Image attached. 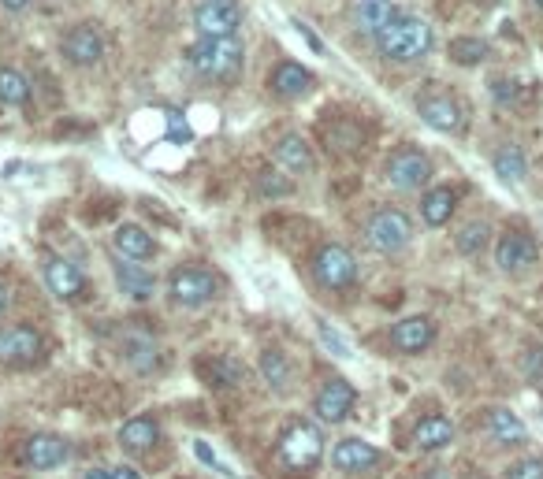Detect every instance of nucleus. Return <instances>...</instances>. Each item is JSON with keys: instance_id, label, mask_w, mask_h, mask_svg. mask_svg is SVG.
Listing matches in <instances>:
<instances>
[{"instance_id": "nucleus-27", "label": "nucleus", "mask_w": 543, "mask_h": 479, "mask_svg": "<svg viewBox=\"0 0 543 479\" xmlns=\"http://www.w3.org/2000/svg\"><path fill=\"white\" fill-rule=\"evenodd\" d=\"M261 379H265L272 390H287L291 387V361H287V353L279 350H265L261 353Z\"/></svg>"}, {"instance_id": "nucleus-31", "label": "nucleus", "mask_w": 543, "mask_h": 479, "mask_svg": "<svg viewBox=\"0 0 543 479\" xmlns=\"http://www.w3.org/2000/svg\"><path fill=\"white\" fill-rule=\"evenodd\" d=\"M123 357L131 361L134 372H153V368H157V346H153L149 338H127Z\"/></svg>"}, {"instance_id": "nucleus-5", "label": "nucleus", "mask_w": 543, "mask_h": 479, "mask_svg": "<svg viewBox=\"0 0 543 479\" xmlns=\"http://www.w3.org/2000/svg\"><path fill=\"white\" fill-rule=\"evenodd\" d=\"M313 275H317V283L324 290H350V286L358 283V260L346 246H328L317 249V257H313Z\"/></svg>"}, {"instance_id": "nucleus-33", "label": "nucleus", "mask_w": 543, "mask_h": 479, "mask_svg": "<svg viewBox=\"0 0 543 479\" xmlns=\"http://www.w3.org/2000/svg\"><path fill=\"white\" fill-rule=\"evenodd\" d=\"M488 234L491 227L484 220H473V223H465L462 231H458V253H465V257H473V253H480V249L488 246Z\"/></svg>"}, {"instance_id": "nucleus-20", "label": "nucleus", "mask_w": 543, "mask_h": 479, "mask_svg": "<svg viewBox=\"0 0 543 479\" xmlns=\"http://www.w3.org/2000/svg\"><path fill=\"white\" fill-rule=\"evenodd\" d=\"M454 442V424L447 416H424L421 424L413 428V446L421 454H439Z\"/></svg>"}, {"instance_id": "nucleus-32", "label": "nucleus", "mask_w": 543, "mask_h": 479, "mask_svg": "<svg viewBox=\"0 0 543 479\" xmlns=\"http://www.w3.org/2000/svg\"><path fill=\"white\" fill-rule=\"evenodd\" d=\"M488 56V41L484 38H454L451 41V60L454 64H462V67H473V64H480Z\"/></svg>"}, {"instance_id": "nucleus-21", "label": "nucleus", "mask_w": 543, "mask_h": 479, "mask_svg": "<svg viewBox=\"0 0 543 479\" xmlns=\"http://www.w3.org/2000/svg\"><path fill=\"white\" fill-rule=\"evenodd\" d=\"M116 439H120V446L127 454H146V450H153L160 442V424L153 416H131Z\"/></svg>"}, {"instance_id": "nucleus-8", "label": "nucleus", "mask_w": 543, "mask_h": 479, "mask_svg": "<svg viewBox=\"0 0 543 479\" xmlns=\"http://www.w3.org/2000/svg\"><path fill=\"white\" fill-rule=\"evenodd\" d=\"M67 457H71V446H67V439L53 435V431H38V435H30V439L19 446V465L34 468V472L60 468Z\"/></svg>"}, {"instance_id": "nucleus-3", "label": "nucleus", "mask_w": 543, "mask_h": 479, "mask_svg": "<svg viewBox=\"0 0 543 479\" xmlns=\"http://www.w3.org/2000/svg\"><path fill=\"white\" fill-rule=\"evenodd\" d=\"M432 26L424 19H406L398 15L395 23H387L380 34H376V45L384 52L387 60H417L424 52L432 49Z\"/></svg>"}, {"instance_id": "nucleus-1", "label": "nucleus", "mask_w": 543, "mask_h": 479, "mask_svg": "<svg viewBox=\"0 0 543 479\" xmlns=\"http://www.w3.org/2000/svg\"><path fill=\"white\" fill-rule=\"evenodd\" d=\"M324 461V435L309 420H294L276 442V465L291 476H309Z\"/></svg>"}, {"instance_id": "nucleus-12", "label": "nucleus", "mask_w": 543, "mask_h": 479, "mask_svg": "<svg viewBox=\"0 0 543 479\" xmlns=\"http://www.w3.org/2000/svg\"><path fill=\"white\" fill-rule=\"evenodd\" d=\"M417 112L428 127L443 130V134H458L465 127V112H462V101L454 97V93H428L417 101Z\"/></svg>"}, {"instance_id": "nucleus-22", "label": "nucleus", "mask_w": 543, "mask_h": 479, "mask_svg": "<svg viewBox=\"0 0 543 479\" xmlns=\"http://www.w3.org/2000/svg\"><path fill=\"white\" fill-rule=\"evenodd\" d=\"M116 286H120L127 298L134 301H149L157 294V275L146 272L142 264H131V260H120L116 264Z\"/></svg>"}, {"instance_id": "nucleus-23", "label": "nucleus", "mask_w": 543, "mask_h": 479, "mask_svg": "<svg viewBox=\"0 0 543 479\" xmlns=\"http://www.w3.org/2000/svg\"><path fill=\"white\" fill-rule=\"evenodd\" d=\"M488 435L495 439V446H521L529 439V428L510 409H488Z\"/></svg>"}, {"instance_id": "nucleus-7", "label": "nucleus", "mask_w": 543, "mask_h": 479, "mask_svg": "<svg viewBox=\"0 0 543 479\" xmlns=\"http://www.w3.org/2000/svg\"><path fill=\"white\" fill-rule=\"evenodd\" d=\"M242 23L239 0H201L194 8V26L201 38H235Z\"/></svg>"}, {"instance_id": "nucleus-9", "label": "nucleus", "mask_w": 543, "mask_h": 479, "mask_svg": "<svg viewBox=\"0 0 543 479\" xmlns=\"http://www.w3.org/2000/svg\"><path fill=\"white\" fill-rule=\"evenodd\" d=\"M540 257V246H536V238L525 231H506L499 234V242H495V264H499V272L506 275H521L529 272L532 264Z\"/></svg>"}, {"instance_id": "nucleus-35", "label": "nucleus", "mask_w": 543, "mask_h": 479, "mask_svg": "<svg viewBox=\"0 0 543 479\" xmlns=\"http://www.w3.org/2000/svg\"><path fill=\"white\" fill-rule=\"evenodd\" d=\"M82 479H142V476H138L131 465H112V468L101 465V468H90Z\"/></svg>"}, {"instance_id": "nucleus-14", "label": "nucleus", "mask_w": 543, "mask_h": 479, "mask_svg": "<svg viewBox=\"0 0 543 479\" xmlns=\"http://www.w3.org/2000/svg\"><path fill=\"white\" fill-rule=\"evenodd\" d=\"M64 56L75 67L97 64V60L105 56V34H101V26H93V23L71 26L64 34Z\"/></svg>"}, {"instance_id": "nucleus-13", "label": "nucleus", "mask_w": 543, "mask_h": 479, "mask_svg": "<svg viewBox=\"0 0 543 479\" xmlns=\"http://www.w3.org/2000/svg\"><path fill=\"white\" fill-rule=\"evenodd\" d=\"M387 179H391L395 190H421L424 182L432 179V160L421 149H402V153L391 156Z\"/></svg>"}, {"instance_id": "nucleus-2", "label": "nucleus", "mask_w": 543, "mask_h": 479, "mask_svg": "<svg viewBox=\"0 0 543 479\" xmlns=\"http://www.w3.org/2000/svg\"><path fill=\"white\" fill-rule=\"evenodd\" d=\"M186 60L201 78L235 82L242 75V64H246V49H242L239 38H201L190 45Z\"/></svg>"}, {"instance_id": "nucleus-11", "label": "nucleus", "mask_w": 543, "mask_h": 479, "mask_svg": "<svg viewBox=\"0 0 543 479\" xmlns=\"http://www.w3.org/2000/svg\"><path fill=\"white\" fill-rule=\"evenodd\" d=\"M354 405H358V390L350 387L346 379L335 376L317 390L313 413H317V420H324V424H343L346 416L354 413Z\"/></svg>"}, {"instance_id": "nucleus-16", "label": "nucleus", "mask_w": 543, "mask_h": 479, "mask_svg": "<svg viewBox=\"0 0 543 479\" xmlns=\"http://www.w3.org/2000/svg\"><path fill=\"white\" fill-rule=\"evenodd\" d=\"M45 286L53 290L60 301H79L86 294V275L79 264H71L64 257L45 260Z\"/></svg>"}, {"instance_id": "nucleus-18", "label": "nucleus", "mask_w": 543, "mask_h": 479, "mask_svg": "<svg viewBox=\"0 0 543 479\" xmlns=\"http://www.w3.org/2000/svg\"><path fill=\"white\" fill-rule=\"evenodd\" d=\"M112 246H116V253H120L123 260H131V264H142V260H149L153 253H157L153 234H149L146 227H134V223H123V227H116V234H112Z\"/></svg>"}, {"instance_id": "nucleus-24", "label": "nucleus", "mask_w": 543, "mask_h": 479, "mask_svg": "<svg viewBox=\"0 0 543 479\" xmlns=\"http://www.w3.org/2000/svg\"><path fill=\"white\" fill-rule=\"evenodd\" d=\"M309 86H313L309 67L294 64V60H283V64L272 71V93H279V97H302Z\"/></svg>"}, {"instance_id": "nucleus-6", "label": "nucleus", "mask_w": 543, "mask_h": 479, "mask_svg": "<svg viewBox=\"0 0 543 479\" xmlns=\"http://www.w3.org/2000/svg\"><path fill=\"white\" fill-rule=\"evenodd\" d=\"M365 238H369V246L376 253H402L413 238V223L398 208H380L365 227Z\"/></svg>"}, {"instance_id": "nucleus-17", "label": "nucleus", "mask_w": 543, "mask_h": 479, "mask_svg": "<svg viewBox=\"0 0 543 479\" xmlns=\"http://www.w3.org/2000/svg\"><path fill=\"white\" fill-rule=\"evenodd\" d=\"M432 342H436V324H432L428 316H406V320H398V324L391 327V346H395L398 353H406V357L424 353Z\"/></svg>"}, {"instance_id": "nucleus-28", "label": "nucleus", "mask_w": 543, "mask_h": 479, "mask_svg": "<svg viewBox=\"0 0 543 479\" xmlns=\"http://www.w3.org/2000/svg\"><path fill=\"white\" fill-rule=\"evenodd\" d=\"M398 19V8L391 0H361L358 4V23L372 34H380L387 23H395Z\"/></svg>"}, {"instance_id": "nucleus-29", "label": "nucleus", "mask_w": 543, "mask_h": 479, "mask_svg": "<svg viewBox=\"0 0 543 479\" xmlns=\"http://www.w3.org/2000/svg\"><path fill=\"white\" fill-rule=\"evenodd\" d=\"M209 383L220 390H235L246 383V368L239 361H231V357H216L209 368Z\"/></svg>"}, {"instance_id": "nucleus-10", "label": "nucleus", "mask_w": 543, "mask_h": 479, "mask_svg": "<svg viewBox=\"0 0 543 479\" xmlns=\"http://www.w3.org/2000/svg\"><path fill=\"white\" fill-rule=\"evenodd\" d=\"M45 350V342H41V331L27 324H15V327H0V364H15V368H23V364H34Z\"/></svg>"}, {"instance_id": "nucleus-41", "label": "nucleus", "mask_w": 543, "mask_h": 479, "mask_svg": "<svg viewBox=\"0 0 543 479\" xmlns=\"http://www.w3.org/2000/svg\"><path fill=\"white\" fill-rule=\"evenodd\" d=\"M4 305H8V283L0 279V312H4Z\"/></svg>"}, {"instance_id": "nucleus-26", "label": "nucleus", "mask_w": 543, "mask_h": 479, "mask_svg": "<svg viewBox=\"0 0 543 479\" xmlns=\"http://www.w3.org/2000/svg\"><path fill=\"white\" fill-rule=\"evenodd\" d=\"M495 175L506 182V186H514V182H521L525 175H529V164H525V153L517 149V145H503L499 153H495Z\"/></svg>"}, {"instance_id": "nucleus-40", "label": "nucleus", "mask_w": 543, "mask_h": 479, "mask_svg": "<svg viewBox=\"0 0 543 479\" xmlns=\"http://www.w3.org/2000/svg\"><path fill=\"white\" fill-rule=\"evenodd\" d=\"M172 138H183V142H190V130H186V123H179L175 116H172Z\"/></svg>"}, {"instance_id": "nucleus-34", "label": "nucleus", "mask_w": 543, "mask_h": 479, "mask_svg": "<svg viewBox=\"0 0 543 479\" xmlns=\"http://www.w3.org/2000/svg\"><path fill=\"white\" fill-rule=\"evenodd\" d=\"M506 479H543V461L540 457H525V461L506 468Z\"/></svg>"}, {"instance_id": "nucleus-38", "label": "nucleus", "mask_w": 543, "mask_h": 479, "mask_svg": "<svg viewBox=\"0 0 543 479\" xmlns=\"http://www.w3.org/2000/svg\"><path fill=\"white\" fill-rule=\"evenodd\" d=\"M30 4H34V0H0V8H4V12H27Z\"/></svg>"}, {"instance_id": "nucleus-43", "label": "nucleus", "mask_w": 543, "mask_h": 479, "mask_svg": "<svg viewBox=\"0 0 543 479\" xmlns=\"http://www.w3.org/2000/svg\"><path fill=\"white\" fill-rule=\"evenodd\" d=\"M469 479H484V476H469Z\"/></svg>"}, {"instance_id": "nucleus-25", "label": "nucleus", "mask_w": 543, "mask_h": 479, "mask_svg": "<svg viewBox=\"0 0 543 479\" xmlns=\"http://www.w3.org/2000/svg\"><path fill=\"white\" fill-rule=\"evenodd\" d=\"M454 205H458V197H454L451 186H436V190H428L421 201V216L428 227H443V223L451 220Z\"/></svg>"}, {"instance_id": "nucleus-15", "label": "nucleus", "mask_w": 543, "mask_h": 479, "mask_svg": "<svg viewBox=\"0 0 543 479\" xmlns=\"http://www.w3.org/2000/svg\"><path fill=\"white\" fill-rule=\"evenodd\" d=\"M380 461H384V457H380V450H376L372 442H365V439H343V442H335V450H332V465L339 468V472H346V476L372 472Z\"/></svg>"}, {"instance_id": "nucleus-36", "label": "nucleus", "mask_w": 543, "mask_h": 479, "mask_svg": "<svg viewBox=\"0 0 543 479\" xmlns=\"http://www.w3.org/2000/svg\"><path fill=\"white\" fill-rule=\"evenodd\" d=\"M261 194H265V197H287V194H291V182L283 179V175H272V171H265V175H261Z\"/></svg>"}, {"instance_id": "nucleus-19", "label": "nucleus", "mask_w": 543, "mask_h": 479, "mask_svg": "<svg viewBox=\"0 0 543 479\" xmlns=\"http://www.w3.org/2000/svg\"><path fill=\"white\" fill-rule=\"evenodd\" d=\"M272 160L283 171H291V175H309L313 171V149H309V142H305L302 134L279 138L276 149H272Z\"/></svg>"}, {"instance_id": "nucleus-39", "label": "nucleus", "mask_w": 543, "mask_h": 479, "mask_svg": "<svg viewBox=\"0 0 543 479\" xmlns=\"http://www.w3.org/2000/svg\"><path fill=\"white\" fill-rule=\"evenodd\" d=\"M525 372H529L532 379H536V372H543V350H540V353H532L529 364H525Z\"/></svg>"}, {"instance_id": "nucleus-37", "label": "nucleus", "mask_w": 543, "mask_h": 479, "mask_svg": "<svg viewBox=\"0 0 543 479\" xmlns=\"http://www.w3.org/2000/svg\"><path fill=\"white\" fill-rule=\"evenodd\" d=\"M320 327V338H324V346H328V350H335V357H350V346H346L343 338L335 335L332 327L328 324H317Z\"/></svg>"}, {"instance_id": "nucleus-30", "label": "nucleus", "mask_w": 543, "mask_h": 479, "mask_svg": "<svg viewBox=\"0 0 543 479\" xmlns=\"http://www.w3.org/2000/svg\"><path fill=\"white\" fill-rule=\"evenodd\" d=\"M0 101L12 104V108L30 101V82L15 67H0Z\"/></svg>"}, {"instance_id": "nucleus-4", "label": "nucleus", "mask_w": 543, "mask_h": 479, "mask_svg": "<svg viewBox=\"0 0 543 479\" xmlns=\"http://www.w3.org/2000/svg\"><path fill=\"white\" fill-rule=\"evenodd\" d=\"M216 290H220V279L209 272V268H175L168 275V298L172 305L179 309H201V305H209L216 298Z\"/></svg>"}, {"instance_id": "nucleus-42", "label": "nucleus", "mask_w": 543, "mask_h": 479, "mask_svg": "<svg viewBox=\"0 0 543 479\" xmlns=\"http://www.w3.org/2000/svg\"><path fill=\"white\" fill-rule=\"evenodd\" d=\"M536 8H543V0H536Z\"/></svg>"}]
</instances>
